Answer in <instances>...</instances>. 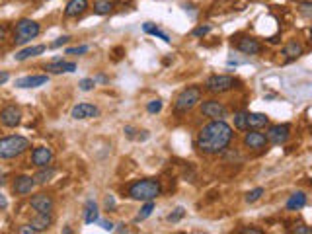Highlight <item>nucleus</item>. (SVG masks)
<instances>
[{
    "label": "nucleus",
    "mask_w": 312,
    "mask_h": 234,
    "mask_svg": "<svg viewBox=\"0 0 312 234\" xmlns=\"http://www.w3.org/2000/svg\"><path fill=\"white\" fill-rule=\"evenodd\" d=\"M232 127L224 119H213L197 135V148L203 154H220L232 142Z\"/></svg>",
    "instance_id": "obj_1"
},
{
    "label": "nucleus",
    "mask_w": 312,
    "mask_h": 234,
    "mask_svg": "<svg viewBox=\"0 0 312 234\" xmlns=\"http://www.w3.org/2000/svg\"><path fill=\"white\" fill-rule=\"evenodd\" d=\"M160 193H162L160 182L158 180H152V178L137 180V182H133L127 187V195L133 201H154Z\"/></svg>",
    "instance_id": "obj_2"
},
{
    "label": "nucleus",
    "mask_w": 312,
    "mask_h": 234,
    "mask_svg": "<svg viewBox=\"0 0 312 234\" xmlns=\"http://www.w3.org/2000/svg\"><path fill=\"white\" fill-rule=\"evenodd\" d=\"M31 148L30 139L22 137V135H10V137H2L0 139V160H12L18 158L24 152H28Z\"/></svg>",
    "instance_id": "obj_3"
},
{
    "label": "nucleus",
    "mask_w": 312,
    "mask_h": 234,
    "mask_svg": "<svg viewBox=\"0 0 312 234\" xmlns=\"http://www.w3.org/2000/svg\"><path fill=\"white\" fill-rule=\"evenodd\" d=\"M41 33V26L30 18H22L16 22V28H14V43L16 45H24L31 39H35L37 35Z\"/></svg>",
    "instance_id": "obj_4"
},
{
    "label": "nucleus",
    "mask_w": 312,
    "mask_h": 234,
    "mask_svg": "<svg viewBox=\"0 0 312 234\" xmlns=\"http://www.w3.org/2000/svg\"><path fill=\"white\" fill-rule=\"evenodd\" d=\"M199 102H201V88H199V86H187V88L182 90V94L176 98V102H174V111H176V113H187V111H191Z\"/></svg>",
    "instance_id": "obj_5"
},
{
    "label": "nucleus",
    "mask_w": 312,
    "mask_h": 234,
    "mask_svg": "<svg viewBox=\"0 0 312 234\" xmlns=\"http://www.w3.org/2000/svg\"><path fill=\"white\" fill-rule=\"evenodd\" d=\"M236 86H238L236 78L226 76V74H215V76L207 78V82H205V90L211 92V94H224V92H230Z\"/></svg>",
    "instance_id": "obj_6"
},
{
    "label": "nucleus",
    "mask_w": 312,
    "mask_h": 234,
    "mask_svg": "<svg viewBox=\"0 0 312 234\" xmlns=\"http://www.w3.org/2000/svg\"><path fill=\"white\" fill-rule=\"evenodd\" d=\"M201 113L205 117H211V119H224L228 115V109L218 100H205L201 104Z\"/></svg>",
    "instance_id": "obj_7"
},
{
    "label": "nucleus",
    "mask_w": 312,
    "mask_h": 234,
    "mask_svg": "<svg viewBox=\"0 0 312 234\" xmlns=\"http://www.w3.org/2000/svg\"><path fill=\"white\" fill-rule=\"evenodd\" d=\"M291 137V125L287 123H277L267 129V140L271 144H285Z\"/></svg>",
    "instance_id": "obj_8"
},
{
    "label": "nucleus",
    "mask_w": 312,
    "mask_h": 234,
    "mask_svg": "<svg viewBox=\"0 0 312 234\" xmlns=\"http://www.w3.org/2000/svg\"><path fill=\"white\" fill-rule=\"evenodd\" d=\"M267 144H269L267 135L260 133V129H250L244 135V146L250 148V150H264Z\"/></svg>",
    "instance_id": "obj_9"
},
{
    "label": "nucleus",
    "mask_w": 312,
    "mask_h": 234,
    "mask_svg": "<svg viewBox=\"0 0 312 234\" xmlns=\"http://www.w3.org/2000/svg\"><path fill=\"white\" fill-rule=\"evenodd\" d=\"M30 205L35 213H51L55 209V199L49 193H37L30 199Z\"/></svg>",
    "instance_id": "obj_10"
},
{
    "label": "nucleus",
    "mask_w": 312,
    "mask_h": 234,
    "mask_svg": "<svg viewBox=\"0 0 312 234\" xmlns=\"http://www.w3.org/2000/svg\"><path fill=\"white\" fill-rule=\"evenodd\" d=\"M98 115H100V109L94 104H88V102L76 104L72 108V111H70L72 119H92V117H98Z\"/></svg>",
    "instance_id": "obj_11"
},
{
    "label": "nucleus",
    "mask_w": 312,
    "mask_h": 234,
    "mask_svg": "<svg viewBox=\"0 0 312 234\" xmlns=\"http://www.w3.org/2000/svg\"><path fill=\"white\" fill-rule=\"evenodd\" d=\"M53 160V150L49 146H35L33 152H31V164L37 166V168H43V166H49Z\"/></svg>",
    "instance_id": "obj_12"
},
{
    "label": "nucleus",
    "mask_w": 312,
    "mask_h": 234,
    "mask_svg": "<svg viewBox=\"0 0 312 234\" xmlns=\"http://www.w3.org/2000/svg\"><path fill=\"white\" fill-rule=\"evenodd\" d=\"M22 121V113L16 106H6L2 111H0V123H2L4 127H18Z\"/></svg>",
    "instance_id": "obj_13"
},
{
    "label": "nucleus",
    "mask_w": 312,
    "mask_h": 234,
    "mask_svg": "<svg viewBox=\"0 0 312 234\" xmlns=\"http://www.w3.org/2000/svg\"><path fill=\"white\" fill-rule=\"evenodd\" d=\"M35 178L33 176H18L14 182H12V189L16 195H30L35 187Z\"/></svg>",
    "instance_id": "obj_14"
},
{
    "label": "nucleus",
    "mask_w": 312,
    "mask_h": 234,
    "mask_svg": "<svg viewBox=\"0 0 312 234\" xmlns=\"http://www.w3.org/2000/svg\"><path fill=\"white\" fill-rule=\"evenodd\" d=\"M49 82V76L47 74H30V76H22L16 80L18 88H39L45 86Z\"/></svg>",
    "instance_id": "obj_15"
},
{
    "label": "nucleus",
    "mask_w": 312,
    "mask_h": 234,
    "mask_svg": "<svg viewBox=\"0 0 312 234\" xmlns=\"http://www.w3.org/2000/svg\"><path fill=\"white\" fill-rule=\"evenodd\" d=\"M236 49L242 51L244 55H260L262 53V43L254 37H240L236 41Z\"/></svg>",
    "instance_id": "obj_16"
},
{
    "label": "nucleus",
    "mask_w": 312,
    "mask_h": 234,
    "mask_svg": "<svg viewBox=\"0 0 312 234\" xmlns=\"http://www.w3.org/2000/svg\"><path fill=\"white\" fill-rule=\"evenodd\" d=\"M88 8H90L88 0H68V4L64 8V16L66 18H78V16H82Z\"/></svg>",
    "instance_id": "obj_17"
},
{
    "label": "nucleus",
    "mask_w": 312,
    "mask_h": 234,
    "mask_svg": "<svg viewBox=\"0 0 312 234\" xmlns=\"http://www.w3.org/2000/svg\"><path fill=\"white\" fill-rule=\"evenodd\" d=\"M45 70L51 74H62V72H74L76 70V62H68V61H53L49 64H45Z\"/></svg>",
    "instance_id": "obj_18"
},
{
    "label": "nucleus",
    "mask_w": 312,
    "mask_h": 234,
    "mask_svg": "<svg viewBox=\"0 0 312 234\" xmlns=\"http://www.w3.org/2000/svg\"><path fill=\"white\" fill-rule=\"evenodd\" d=\"M45 45H31V47H26V49H22V51H18L16 55H14V59L18 61V62H22V61H28V59H31V57H37V55H41V53H45Z\"/></svg>",
    "instance_id": "obj_19"
},
{
    "label": "nucleus",
    "mask_w": 312,
    "mask_h": 234,
    "mask_svg": "<svg viewBox=\"0 0 312 234\" xmlns=\"http://www.w3.org/2000/svg\"><path fill=\"white\" fill-rule=\"evenodd\" d=\"M269 125V117L265 113H250L248 111V131L250 129H264Z\"/></svg>",
    "instance_id": "obj_20"
},
{
    "label": "nucleus",
    "mask_w": 312,
    "mask_h": 234,
    "mask_svg": "<svg viewBox=\"0 0 312 234\" xmlns=\"http://www.w3.org/2000/svg\"><path fill=\"white\" fill-rule=\"evenodd\" d=\"M51 224H53V215H51V213H37V217L31 220V226H33L37 232L47 230Z\"/></svg>",
    "instance_id": "obj_21"
},
{
    "label": "nucleus",
    "mask_w": 312,
    "mask_h": 234,
    "mask_svg": "<svg viewBox=\"0 0 312 234\" xmlns=\"http://www.w3.org/2000/svg\"><path fill=\"white\" fill-rule=\"evenodd\" d=\"M55 174H57V170L49 164V166L39 168V172H37L33 178H35V184H37V186H45V184H49V182L55 178Z\"/></svg>",
    "instance_id": "obj_22"
},
{
    "label": "nucleus",
    "mask_w": 312,
    "mask_h": 234,
    "mask_svg": "<svg viewBox=\"0 0 312 234\" xmlns=\"http://www.w3.org/2000/svg\"><path fill=\"white\" fill-rule=\"evenodd\" d=\"M100 220V211H98V205L94 199L86 201V209H84V222L86 224H94Z\"/></svg>",
    "instance_id": "obj_23"
},
{
    "label": "nucleus",
    "mask_w": 312,
    "mask_h": 234,
    "mask_svg": "<svg viewBox=\"0 0 312 234\" xmlns=\"http://www.w3.org/2000/svg\"><path fill=\"white\" fill-rule=\"evenodd\" d=\"M306 205V193L304 191H295L291 197H289V201H287V209L289 211H298V209H302Z\"/></svg>",
    "instance_id": "obj_24"
},
{
    "label": "nucleus",
    "mask_w": 312,
    "mask_h": 234,
    "mask_svg": "<svg viewBox=\"0 0 312 234\" xmlns=\"http://www.w3.org/2000/svg\"><path fill=\"white\" fill-rule=\"evenodd\" d=\"M142 31H144V33H150V35H154V37H158V39H162L164 43H170V37H168V33H164L162 30H158L156 26H152L150 22L142 24Z\"/></svg>",
    "instance_id": "obj_25"
},
{
    "label": "nucleus",
    "mask_w": 312,
    "mask_h": 234,
    "mask_svg": "<svg viewBox=\"0 0 312 234\" xmlns=\"http://www.w3.org/2000/svg\"><path fill=\"white\" fill-rule=\"evenodd\" d=\"M283 55H287V59H296V57H300V55H302V45H300V43H296V41H291V43H287V45H285Z\"/></svg>",
    "instance_id": "obj_26"
},
{
    "label": "nucleus",
    "mask_w": 312,
    "mask_h": 234,
    "mask_svg": "<svg viewBox=\"0 0 312 234\" xmlns=\"http://www.w3.org/2000/svg\"><path fill=\"white\" fill-rule=\"evenodd\" d=\"M111 10H113V4L109 0H96L94 2V14H98V16H106Z\"/></svg>",
    "instance_id": "obj_27"
},
{
    "label": "nucleus",
    "mask_w": 312,
    "mask_h": 234,
    "mask_svg": "<svg viewBox=\"0 0 312 234\" xmlns=\"http://www.w3.org/2000/svg\"><path fill=\"white\" fill-rule=\"evenodd\" d=\"M234 127L238 131H248V111L234 113Z\"/></svg>",
    "instance_id": "obj_28"
},
{
    "label": "nucleus",
    "mask_w": 312,
    "mask_h": 234,
    "mask_svg": "<svg viewBox=\"0 0 312 234\" xmlns=\"http://www.w3.org/2000/svg\"><path fill=\"white\" fill-rule=\"evenodd\" d=\"M152 211H154V201H144V205L140 207V211H139V215L135 217V220L140 222V220L148 218V217L152 215Z\"/></svg>",
    "instance_id": "obj_29"
},
{
    "label": "nucleus",
    "mask_w": 312,
    "mask_h": 234,
    "mask_svg": "<svg viewBox=\"0 0 312 234\" xmlns=\"http://www.w3.org/2000/svg\"><path fill=\"white\" fill-rule=\"evenodd\" d=\"M78 86H80L82 92H90V90H94V86H96V78H82V80L78 82Z\"/></svg>",
    "instance_id": "obj_30"
},
{
    "label": "nucleus",
    "mask_w": 312,
    "mask_h": 234,
    "mask_svg": "<svg viewBox=\"0 0 312 234\" xmlns=\"http://www.w3.org/2000/svg\"><path fill=\"white\" fill-rule=\"evenodd\" d=\"M264 193H265V189H264V187H256V189H252V191H248V193H246V201H248V203H254V201H258Z\"/></svg>",
    "instance_id": "obj_31"
},
{
    "label": "nucleus",
    "mask_w": 312,
    "mask_h": 234,
    "mask_svg": "<svg viewBox=\"0 0 312 234\" xmlns=\"http://www.w3.org/2000/svg\"><path fill=\"white\" fill-rule=\"evenodd\" d=\"M160 109H162V102L160 100H152V102L146 104V111L148 113H158Z\"/></svg>",
    "instance_id": "obj_32"
},
{
    "label": "nucleus",
    "mask_w": 312,
    "mask_h": 234,
    "mask_svg": "<svg viewBox=\"0 0 312 234\" xmlns=\"http://www.w3.org/2000/svg\"><path fill=\"white\" fill-rule=\"evenodd\" d=\"M88 51H90L88 45H80V47H70V49H66V55H84Z\"/></svg>",
    "instance_id": "obj_33"
},
{
    "label": "nucleus",
    "mask_w": 312,
    "mask_h": 234,
    "mask_svg": "<svg viewBox=\"0 0 312 234\" xmlns=\"http://www.w3.org/2000/svg\"><path fill=\"white\" fill-rule=\"evenodd\" d=\"M184 215H186V211H184L182 207H178L174 213H170V215H168V220H170V222H178V220H180Z\"/></svg>",
    "instance_id": "obj_34"
},
{
    "label": "nucleus",
    "mask_w": 312,
    "mask_h": 234,
    "mask_svg": "<svg viewBox=\"0 0 312 234\" xmlns=\"http://www.w3.org/2000/svg\"><path fill=\"white\" fill-rule=\"evenodd\" d=\"M209 31H211V26H199V28L193 30V35H195V37H203V35H207Z\"/></svg>",
    "instance_id": "obj_35"
},
{
    "label": "nucleus",
    "mask_w": 312,
    "mask_h": 234,
    "mask_svg": "<svg viewBox=\"0 0 312 234\" xmlns=\"http://www.w3.org/2000/svg\"><path fill=\"white\" fill-rule=\"evenodd\" d=\"M68 41H70V37H68V35H62V37H59L57 41H53V43H51V47H53V49H57V47H62V45H66Z\"/></svg>",
    "instance_id": "obj_36"
},
{
    "label": "nucleus",
    "mask_w": 312,
    "mask_h": 234,
    "mask_svg": "<svg viewBox=\"0 0 312 234\" xmlns=\"http://www.w3.org/2000/svg\"><path fill=\"white\" fill-rule=\"evenodd\" d=\"M18 232H20V234H35L37 230H35L31 224H26V226H20V228H18Z\"/></svg>",
    "instance_id": "obj_37"
},
{
    "label": "nucleus",
    "mask_w": 312,
    "mask_h": 234,
    "mask_svg": "<svg viewBox=\"0 0 312 234\" xmlns=\"http://www.w3.org/2000/svg\"><path fill=\"white\" fill-rule=\"evenodd\" d=\"M123 131H125V135H127L129 139H137V135H135V133H137V129H135V127H131V125H127V127H125Z\"/></svg>",
    "instance_id": "obj_38"
},
{
    "label": "nucleus",
    "mask_w": 312,
    "mask_h": 234,
    "mask_svg": "<svg viewBox=\"0 0 312 234\" xmlns=\"http://www.w3.org/2000/svg\"><path fill=\"white\" fill-rule=\"evenodd\" d=\"M295 234H312V228L310 226H296Z\"/></svg>",
    "instance_id": "obj_39"
},
{
    "label": "nucleus",
    "mask_w": 312,
    "mask_h": 234,
    "mask_svg": "<svg viewBox=\"0 0 312 234\" xmlns=\"http://www.w3.org/2000/svg\"><path fill=\"white\" fill-rule=\"evenodd\" d=\"M8 78H10V74H8L6 70H0V86L6 84V82H8Z\"/></svg>",
    "instance_id": "obj_40"
},
{
    "label": "nucleus",
    "mask_w": 312,
    "mask_h": 234,
    "mask_svg": "<svg viewBox=\"0 0 312 234\" xmlns=\"http://www.w3.org/2000/svg\"><path fill=\"white\" fill-rule=\"evenodd\" d=\"M100 224H102V228H104V230H109V232H111V230H115L111 220H100Z\"/></svg>",
    "instance_id": "obj_41"
},
{
    "label": "nucleus",
    "mask_w": 312,
    "mask_h": 234,
    "mask_svg": "<svg viewBox=\"0 0 312 234\" xmlns=\"http://www.w3.org/2000/svg\"><path fill=\"white\" fill-rule=\"evenodd\" d=\"M106 207H108L109 211H113V209H115V199H113L111 195H109V197H106Z\"/></svg>",
    "instance_id": "obj_42"
},
{
    "label": "nucleus",
    "mask_w": 312,
    "mask_h": 234,
    "mask_svg": "<svg viewBox=\"0 0 312 234\" xmlns=\"http://www.w3.org/2000/svg\"><path fill=\"white\" fill-rule=\"evenodd\" d=\"M6 207H8V199L2 191H0V209H6Z\"/></svg>",
    "instance_id": "obj_43"
},
{
    "label": "nucleus",
    "mask_w": 312,
    "mask_h": 234,
    "mask_svg": "<svg viewBox=\"0 0 312 234\" xmlns=\"http://www.w3.org/2000/svg\"><path fill=\"white\" fill-rule=\"evenodd\" d=\"M242 234H262V230L260 228H244Z\"/></svg>",
    "instance_id": "obj_44"
},
{
    "label": "nucleus",
    "mask_w": 312,
    "mask_h": 234,
    "mask_svg": "<svg viewBox=\"0 0 312 234\" xmlns=\"http://www.w3.org/2000/svg\"><path fill=\"white\" fill-rule=\"evenodd\" d=\"M6 39V31H4V28H0V41H4Z\"/></svg>",
    "instance_id": "obj_45"
},
{
    "label": "nucleus",
    "mask_w": 312,
    "mask_h": 234,
    "mask_svg": "<svg viewBox=\"0 0 312 234\" xmlns=\"http://www.w3.org/2000/svg\"><path fill=\"white\" fill-rule=\"evenodd\" d=\"M117 232H127V228H125V224H119V228H115Z\"/></svg>",
    "instance_id": "obj_46"
},
{
    "label": "nucleus",
    "mask_w": 312,
    "mask_h": 234,
    "mask_svg": "<svg viewBox=\"0 0 312 234\" xmlns=\"http://www.w3.org/2000/svg\"><path fill=\"white\" fill-rule=\"evenodd\" d=\"M4 182H6V180H4V174H2V172H0V186H2Z\"/></svg>",
    "instance_id": "obj_47"
},
{
    "label": "nucleus",
    "mask_w": 312,
    "mask_h": 234,
    "mask_svg": "<svg viewBox=\"0 0 312 234\" xmlns=\"http://www.w3.org/2000/svg\"><path fill=\"white\" fill-rule=\"evenodd\" d=\"M310 31H312V30H310Z\"/></svg>",
    "instance_id": "obj_48"
}]
</instances>
